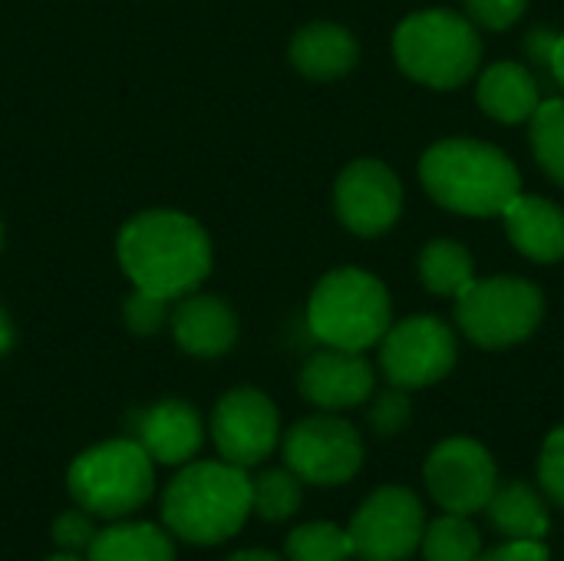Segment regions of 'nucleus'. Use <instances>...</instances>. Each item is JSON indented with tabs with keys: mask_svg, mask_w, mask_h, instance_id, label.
I'll return each mask as SVG.
<instances>
[{
	"mask_svg": "<svg viewBox=\"0 0 564 561\" xmlns=\"http://www.w3.org/2000/svg\"><path fill=\"white\" fill-rule=\"evenodd\" d=\"M116 258L132 288L178 301L208 278L212 238L185 212L149 208L119 228Z\"/></svg>",
	"mask_w": 564,
	"mask_h": 561,
	"instance_id": "nucleus-1",
	"label": "nucleus"
},
{
	"mask_svg": "<svg viewBox=\"0 0 564 561\" xmlns=\"http://www.w3.org/2000/svg\"><path fill=\"white\" fill-rule=\"evenodd\" d=\"M251 516V476L225 460L185 463L162 493V522L172 539L208 549L235 539Z\"/></svg>",
	"mask_w": 564,
	"mask_h": 561,
	"instance_id": "nucleus-2",
	"label": "nucleus"
},
{
	"mask_svg": "<svg viewBox=\"0 0 564 561\" xmlns=\"http://www.w3.org/2000/svg\"><path fill=\"white\" fill-rule=\"evenodd\" d=\"M420 182L436 205L469 218L502 215L522 192L516 162L502 149L476 139H443L426 149Z\"/></svg>",
	"mask_w": 564,
	"mask_h": 561,
	"instance_id": "nucleus-3",
	"label": "nucleus"
},
{
	"mask_svg": "<svg viewBox=\"0 0 564 561\" xmlns=\"http://www.w3.org/2000/svg\"><path fill=\"white\" fill-rule=\"evenodd\" d=\"M390 294L360 268H337L317 281L307 301V327L324 347L357 350L380 344L390 331Z\"/></svg>",
	"mask_w": 564,
	"mask_h": 561,
	"instance_id": "nucleus-4",
	"label": "nucleus"
},
{
	"mask_svg": "<svg viewBox=\"0 0 564 561\" xmlns=\"http://www.w3.org/2000/svg\"><path fill=\"white\" fill-rule=\"evenodd\" d=\"M69 499L96 519H126L155 493V463L132 440H106L83 450L66 470Z\"/></svg>",
	"mask_w": 564,
	"mask_h": 561,
	"instance_id": "nucleus-5",
	"label": "nucleus"
},
{
	"mask_svg": "<svg viewBox=\"0 0 564 561\" xmlns=\"http://www.w3.org/2000/svg\"><path fill=\"white\" fill-rule=\"evenodd\" d=\"M393 56L410 79L433 89H456L479 69L482 40L463 13L420 10L397 26Z\"/></svg>",
	"mask_w": 564,
	"mask_h": 561,
	"instance_id": "nucleus-6",
	"label": "nucleus"
},
{
	"mask_svg": "<svg viewBox=\"0 0 564 561\" xmlns=\"http://www.w3.org/2000/svg\"><path fill=\"white\" fill-rule=\"evenodd\" d=\"M542 317V288L525 278L473 281V288L456 298V324L482 350H506L529 341Z\"/></svg>",
	"mask_w": 564,
	"mask_h": 561,
	"instance_id": "nucleus-7",
	"label": "nucleus"
},
{
	"mask_svg": "<svg viewBox=\"0 0 564 561\" xmlns=\"http://www.w3.org/2000/svg\"><path fill=\"white\" fill-rule=\"evenodd\" d=\"M284 466L304 486H347L364 470L367 450L360 430L337 413H314L297 420L281 436Z\"/></svg>",
	"mask_w": 564,
	"mask_h": 561,
	"instance_id": "nucleus-8",
	"label": "nucleus"
},
{
	"mask_svg": "<svg viewBox=\"0 0 564 561\" xmlns=\"http://www.w3.org/2000/svg\"><path fill=\"white\" fill-rule=\"evenodd\" d=\"M426 519V506L410 486H380L347 522L354 555L360 561H410L420 552Z\"/></svg>",
	"mask_w": 564,
	"mask_h": 561,
	"instance_id": "nucleus-9",
	"label": "nucleus"
},
{
	"mask_svg": "<svg viewBox=\"0 0 564 561\" xmlns=\"http://www.w3.org/2000/svg\"><path fill=\"white\" fill-rule=\"evenodd\" d=\"M459 344L446 321L433 314H416L390 331L380 341V370L390 387L423 390L446 380L456 367Z\"/></svg>",
	"mask_w": 564,
	"mask_h": 561,
	"instance_id": "nucleus-10",
	"label": "nucleus"
},
{
	"mask_svg": "<svg viewBox=\"0 0 564 561\" xmlns=\"http://www.w3.org/2000/svg\"><path fill=\"white\" fill-rule=\"evenodd\" d=\"M423 483L443 513L479 516L499 486V466L479 440L449 436L430 450L423 463Z\"/></svg>",
	"mask_w": 564,
	"mask_h": 561,
	"instance_id": "nucleus-11",
	"label": "nucleus"
},
{
	"mask_svg": "<svg viewBox=\"0 0 564 561\" xmlns=\"http://www.w3.org/2000/svg\"><path fill=\"white\" fill-rule=\"evenodd\" d=\"M212 440L225 463L254 470L281 443V413L264 390L235 387L215 403Z\"/></svg>",
	"mask_w": 564,
	"mask_h": 561,
	"instance_id": "nucleus-12",
	"label": "nucleus"
},
{
	"mask_svg": "<svg viewBox=\"0 0 564 561\" xmlns=\"http://www.w3.org/2000/svg\"><path fill=\"white\" fill-rule=\"evenodd\" d=\"M334 208L354 235L373 238L397 225L403 212V185L387 162L357 159L337 175Z\"/></svg>",
	"mask_w": 564,
	"mask_h": 561,
	"instance_id": "nucleus-13",
	"label": "nucleus"
},
{
	"mask_svg": "<svg viewBox=\"0 0 564 561\" xmlns=\"http://www.w3.org/2000/svg\"><path fill=\"white\" fill-rule=\"evenodd\" d=\"M297 390L317 410L340 413V410H354L373 397L377 374L364 354L324 347L301 367Z\"/></svg>",
	"mask_w": 564,
	"mask_h": 561,
	"instance_id": "nucleus-14",
	"label": "nucleus"
},
{
	"mask_svg": "<svg viewBox=\"0 0 564 561\" xmlns=\"http://www.w3.org/2000/svg\"><path fill=\"white\" fill-rule=\"evenodd\" d=\"M152 463L159 466H185L198 456L205 443V423L202 413L178 397L159 400L135 417V436H132Z\"/></svg>",
	"mask_w": 564,
	"mask_h": 561,
	"instance_id": "nucleus-15",
	"label": "nucleus"
},
{
	"mask_svg": "<svg viewBox=\"0 0 564 561\" xmlns=\"http://www.w3.org/2000/svg\"><path fill=\"white\" fill-rule=\"evenodd\" d=\"M172 324V337L178 344V350H185L188 357H221L235 347L238 341V314L231 311L228 301L215 298V294H185L178 298L175 311L169 314Z\"/></svg>",
	"mask_w": 564,
	"mask_h": 561,
	"instance_id": "nucleus-16",
	"label": "nucleus"
},
{
	"mask_svg": "<svg viewBox=\"0 0 564 561\" xmlns=\"http://www.w3.org/2000/svg\"><path fill=\"white\" fill-rule=\"evenodd\" d=\"M509 241L532 261L539 265H552L564 258V212L542 198V195H525L519 192L506 212H502Z\"/></svg>",
	"mask_w": 564,
	"mask_h": 561,
	"instance_id": "nucleus-17",
	"label": "nucleus"
},
{
	"mask_svg": "<svg viewBox=\"0 0 564 561\" xmlns=\"http://www.w3.org/2000/svg\"><path fill=\"white\" fill-rule=\"evenodd\" d=\"M482 516L496 536L512 542H545L552 529V509L545 493L525 479L499 483Z\"/></svg>",
	"mask_w": 564,
	"mask_h": 561,
	"instance_id": "nucleus-18",
	"label": "nucleus"
},
{
	"mask_svg": "<svg viewBox=\"0 0 564 561\" xmlns=\"http://www.w3.org/2000/svg\"><path fill=\"white\" fill-rule=\"evenodd\" d=\"M357 60H360V46H357L354 33L340 23H327V20L307 23L291 40L294 69L317 83L347 76L357 66Z\"/></svg>",
	"mask_w": 564,
	"mask_h": 561,
	"instance_id": "nucleus-19",
	"label": "nucleus"
},
{
	"mask_svg": "<svg viewBox=\"0 0 564 561\" xmlns=\"http://www.w3.org/2000/svg\"><path fill=\"white\" fill-rule=\"evenodd\" d=\"M476 99L489 119L516 126V122L532 119V112L542 103V89H539V79L522 63L502 60V63H492L489 69H482Z\"/></svg>",
	"mask_w": 564,
	"mask_h": 561,
	"instance_id": "nucleus-20",
	"label": "nucleus"
},
{
	"mask_svg": "<svg viewBox=\"0 0 564 561\" xmlns=\"http://www.w3.org/2000/svg\"><path fill=\"white\" fill-rule=\"evenodd\" d=\"M86 561H178V552L165 526L116 519L96 532Z\"/></svg>",
	"mask_w": 564,
	"mask_h": 561,
	"instance_id": "nucleus-21",
	"label": "nucleus"
},
{
	"mask_svg": "<svg viewBox=\"0 0 564 561\" xmlns=\"http://www.w3.org/2000/svg\"><path fill=\"white\" fill-rule=\"evenodd\" d=\"M420 278H423L430 294L459 298L463 291L473 288L476 265H473V255L459 241L436 238L420 251Z\"/></svg>",
	"mask_w": 564,
	"mask_h": 561,
	"instance_id": "nucleus-22",
	"label": "nucleus"
},
{
	"mask_svg": "<svg viewBox=\"0 0 564 561\" xmlns=\"http://www.w3.org/2000/svg\"><path fill=\"white\" fill-rule=\"evenodd\" d=\"M482 549V532L473 522V516L443 513L436 519H426L420 542L423 561H476Z\"/></svg>",
	"mask_w": 564,
	"mask_h": 561,
	"instance_id": "nucleus-23",
	"label": "nucleus"
},
{
	"mask_svg": "<svg viewBox=\"0 0 564 561\" xmlns=\"http://www.w3.org/2000/svg\"><path fill=\"white\" fill-rule=\"evenodd\" d=\"M304 506V483L288 470V466H274V470H261L258 476H251V513L261 522L281 526L291 522Z\"/></svg>",
	"mask_w": 564,
	"mask_h": 561,
	"instance_id": "nucleus-24",
	"label": "nucleus"
},
{
	"mask_svg": "<svg viewBox=\"0 0 564 561\" xmlns=\"http://www.w3.org/2000/svg\"><path fill=\"white\" fill-rule=\"evenodd\" d=\"M354 546L344 526L314 519L301 522L284 539V561H350Z\"/></svg>",
	"mask_w": 564,
	"mask_h": 561,
	"instance_id": "nucleus-25",
	"label": "nucleus"
},
{
	"mask_svg": "<svg viewBox=\"0 0 564 561\" xmlns=\"http://www.w3.org/2000/svg\"><path fill=\"white\" fill-rule=\"evenodd\" d=\"M529 122V139L539 165L549 172V179L564 185V99H542Z\"/></svg>",
	"mask_w": 564,
	"mask_h": 561,
	"instance_id": "nucleus-26",
	"label": "nucleus"
},
{
	"mask_svg": "<svg viewBox=\"0 0 564 561\" xmlns=\"http://www.w3.org/2000/svg\"><path fill=\"white\" fill-rule=\"evenodd\" d=\"M367 420H370V430L383 440H393L400 436L410 420H413V403H410V390H400V387H390V390H373V403L367 410Z\"/></svg>",
	"mask_w": 564,
	"mask_h": 561,
	"instance_id": "nucleus-27",
	"label": "nucleus"
},
{
	"mask_svg": "<svg viewBox=\"0 0 564 561\" xmlns=\"http://www.w3.org/2000/svg\"><path fill=\"white\" fill-rule=\"evenodd\" d=\"M96 516H89L86 509H66V513H59L56 519H53V526H50V539H53V546L59 549V552H73V555H86V549L93 546V539H96V522H93Z\"/></svg>",
	"mask_w": 564,
	"mask_h": 561,
	"instance_id": "nucleus-28",
	"label": "nucleus"
},
{
	"mask_svg": "<svg viewBox=\"0 0 564 561\" xmlns=\"http://www.w3.org/2000/svg\"><path fill=\"white\" fill-rule=\"evenodd\" d=\"M539 489L552 506L564 509V427H555L539 453Z\"/></svg>",
	"mask_w": 564,
	"mask_h": 561,
	"instance_id": "nucleus-29",
	"label": "nucleus"
},
{
	"mask_svg": "<svg viewBox=\"0 0 564 561\" xmlns=\"http://www.w3.org/2000/svg\"><path fill=\"white\" fill-rule=\"evenodd\" d=\"M122 321H126V327L132 334L149 337V334H155L169 321V301L135 288V294H129L126 304H122Z\"/></svg>",
	"mask_w": 564,
	"mask_h": 561,
	"instance_id": "nucleus-30",
	"label": "nucleus"
},
{
	"mask_svg": "<svg viewBox=\"0 0 564 561\" xmlns=\"http://www.w3.org/2000/svg\"><path fill=\"white\" fill-rule=\"evenodd\" d=\"M466 3V17L473 26L482 30H509L529 7V0H463Z\"/></svg>",
	"mask_w": 564,
	"mask_h": 561,
	"instance_id": "nucleus-31",
	"label": "nucleus"
},
{
	"mask_svg": "<svg viewBox=\"0 0 564 561\" xmlns=\"http://www.w3.org/2000/svg\"><path fill=\"white\" fill-rule=\"evenodd\" d=\"M476 561H552V552L545 542H512L506 539L502 546L482 549Z\"/></svg>",
	"mask_w": 564,
	"mask_h": 561,
	"instance_id": "nucleus-32",
	"label": "nucleus"
},
{
	"mask_svg": "<svg viewBox=\"0 0 564 561\" xmlns=\"http://www.w3.org/2000/svg\"><path fill=\"white\" fill-rule=\"evenodd\" d=\"M555 40H558V33H555L552 26H535V30L525 36V50H529V56H532V63H535V66H542V69H549V66H552Z\"/></svg>",
	"mask_w": 564,
	"mask_h": 561,
	"instance_id": "nucleus-33",
	"label": "nucleus"
},
{
	"mask_svg": "<svg viewBox=\"0 0 564 561\" xmlns=\"http://www.w3.org/2000/svg\"><path fill=\"white\" fill-rule=\"evenodd\" d=\"M549 73L555 76V83L564 86V33H558V40H555V50H552V66H549Z\"/></svg>",
	"mask_w": 564,
	"mask_h": 561,
	"instance_id": "nucleus-34",
	"label": "nucleus"
},
{
	"mask_svg": "<svg viewBox=\"0 0 564 561\" xmlns=\"http://www.w3.org/2000/svg\"><path fill=\"white\" fill-rule=\"evenodd\" d=\"M225 561H284V555H274L268 549H241V552L228 555Z\"/></svg>",
	"mask_w": 564,
	"mask_h": 561,
	"instance_id": "nucleus-35",
	"label": "nucleus"
},
{
	"mask_svg": "<svg viewBox=\"0 0 564 561\" xmlns=\"http://www.w3.org/2000/svg\"><path fill=\"white\" fill-rule=\"evenodd\" d=\"M10 347H13V324H10L7 311L0 308V357H7Z\"/></svg>",
	"mask_w": 564,
	"mask_h": 561,
	"instance_id": "nucleus-36",
	"label": "nucleus"
},
{
	"mask_svg": "<svg viewBox=\"0 0 564 561\" xmlns=\"http://www.w3.org/2000/svg\"><path fill=\"white\" fill-rule=\"evenodd\" d=\"M43 561H86L83 555H73V552H53L50 559H43Z\"/></svg>",
	"mask_w": 564,
	"mask_h": 561,
	"instance_id": "nucleus-37",
	"label": "nucleus"
},
{
	"mask_svg": "<svg viewBox=\"0 0 564 561\" xmlns=\"http://www.w3.org/2000/svg\"><path fill=\"white\" fill-rule=\"evenodd\" d=\"M0 248H3V222H0Z\"/></svg>",
	"mask_w": 564,
	"mask_h": 561,
	"instance_id": "nucleus-38",
	"label": "nucleus"
}]
</instances>
